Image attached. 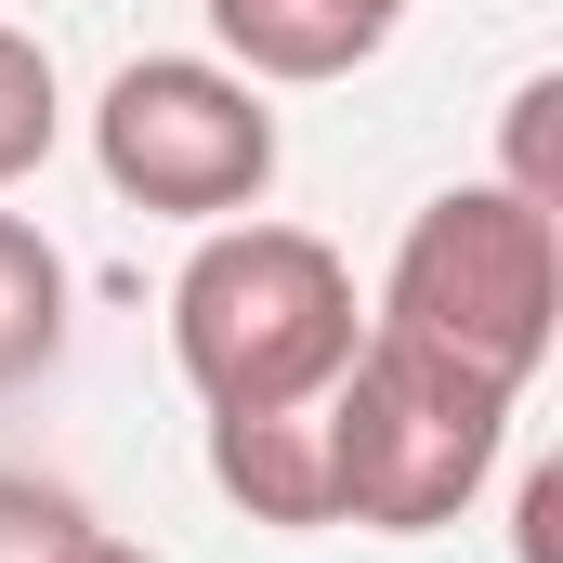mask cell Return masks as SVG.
I'll list each match as a JSON object with an SVG mask.
<instances>
[{
    "label": "cell",
    "instance_id": "11",
    "mask_svg": "<svg viewBox=\"0 0 563 563\" xmlns=\"http://www.w3.org/2000/svg\"><path fill=\"white\" fill-rule=\"evenodd\" d=\"M53 563H157V551H132V538H106V525H79V538H66Z\"/></svg>",
    "mask_w": 563,
    "mask_h": 563
},
{
    "label": "cell",
    "instance_id": "10",
    "mask_svg": "<svg viewBox=\"0 0 563 563\" xmlns=\"http://www.w3.org/2000/svg\"><path fill=\"white\" fill-rule=\"evenodd\" d=\"M79 525H92V511H79L66 485H40V472H0V563H53Z\"/></svg>",
    "mask_w": 563,
    "mask_h": 563
},
{
    "label": "cell",
    "instance_id": "7",
    "mask_svg": "<svg viewBox=\"0 0 563 563\" xmlns=\"http://www.w3.org/2000/svg\"><path fill=\"white\" fill-rule=\"evenodd\" d=\"M53 354H66V250L26 210H0V394H26Z\"/></svg>",
    "mask_w": 563,
    "mask_h": 563
},
{
    "label": "cell",
    "instance_id": "8",
    "mask_svg": "<svg viewBox=\"0 0 563 563\" xmlns=\"http://www.w3.org/2000/svg\"><path fill=\"white\" fill-rule=\"evenodd\" d=\"M53 132H66V92H53V53L0 13V184H26L40 157H53Z\"/></svg>",
    "mask_w": 563,
    "mask_h": 563
},
{
    "label": "cell",
    "instance_id": "1",
    "mask_svg": "<svg viewBox=\"0 0 563 563\" xmlns=\"http://www.w3.org/2000/svg\"><path fill=\"white\" fill-rule=\"evenodd\" d=\"M367 341V301L354 263L314 236V223H197V263L170 276V367L197 380L210 420H250V407H314Z\"/></svg>",
    "mask_w": 563,
    "mask_h": 563
},
{
    "label": "cell",
    "instance_id": "4",
    "mask_svg": "<svg viewBox=\"0 0 563 563\" xmlns=\"http://www.w3.org/2000/svg\"><path fill=\"white\" fill-rule=\"evenodd\" d=\"M92 170L157 223H236L276 184V106L210 53H132L92 106Z\"/></svg>",
    "mask_w": 563,
    "mask_h": 563
},
{
    "label": "cell",
    "instance_id": "6",
    "mask_svg": "<svg viewBox=\"0 0 563 563\" xmlns=\"http://www.w3.org/2000/svg\"><path fill=\"white\" fill-rule=\"evenodd\" d=\"M210 485H223L250 525L314 538V525H328V432H314V407H250V420H210Z\"/></svg>",
    "mask_w": 563,
    "mask_h": 563
},
{
    "label": "cell",
    "instance_id": "9",
    "mask_svg": "<svg viewBox=\"0 0 563 563\" xmlns=\"http://www.w3.org/2000/svg\"><path fill=\"white\" fill-rule=\"evenodd\" d=\"M498 184L538 197L563 223V79H525V92H511V170H498Z\"/></svg>",
    "mask_w": 563,
    "mask_h": 563
},
{
    "label": "cell",
    "instance_id": "3",
    "mask_svg": "<svg viewBox=\"0 0 563 563\" xmlns=\"http://www.w3.org/2000/svg\"><path fill=\"white\" fill-rule=\"evenodd\" d=\"M511 407L498 380H459L407 341H354V367L314 394V432H328V525H367V538H432L485 498L498 445H511Z\"/></svg>",
    "mask_w": 563,
    "mask_h": 563
},
{
    "label": "cell",
    "instance_id": "5",
    "mask_svg": "<svg viewBox=\"0 0 563 563\" xmlns=\"http://www.w3.org/2000/svg\"><path fill=\"white\" fill-rule=\"evenodd\" d=\"M407 26V0H210V40L236 79H354L380 40Z\"/></svg>",
    "mask_w": 563,
    "mask_h": 563
},
{
    "label": "cell",
    "instance_id": "2",
    "mask_svg": "<svg viewBox=\"0 0 563 563\" xmlns=\"http://www.w3.org/2000/svg\"><path fill=\"white\" fill-rule=\"evenodd\" d=\"M367 328L432 354V367H459V380L525 394L551 367V328H563V223L538 197H511V184H445L407 223Z\"/></svg>",
    "mask_w": 563,
    "mask_h": 563
}]
</instances>
